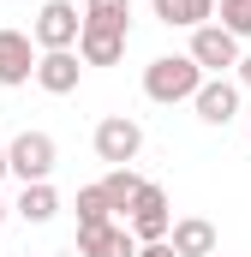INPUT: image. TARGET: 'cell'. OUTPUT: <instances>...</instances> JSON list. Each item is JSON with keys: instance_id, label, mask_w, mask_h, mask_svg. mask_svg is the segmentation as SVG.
Returning <instances> with one entry per match:
<instances>
[{"instance_id": "277c9868", "label": "cell", "mask_w": 251, "mask_h": 257, "mask_svg": "<svg viewBox=\"0 0 251 257\" xmlns=\"http://www.w3.org/2000/svg\"><path fill=\"white\" fill-rule=\"evenodd\" d=\"M78 30H84V12L72 0H42L30 42H36V54H54V48H78Z\"/></svg>"}, {"instance_id": "7c38bea8", "label": "cell", "mask_w": 251, "mask_h": 257, "mask_svg": "<svg viewBox=\"0 0 251 257\" xmlns=\"http://www.w3.org/2000/svg\"><path fill=\"white\" fill-rule=\"evenodd\" d=\"M168 245H174V257H215V227L203 215H180L168 227Z\"/></svg>"}, {"instance_id": "9c48e42d", "label": "cell", "mask_w": 251, "mask_h": 257, "mask_svg": "<svg viewBox=\"0 0 251 257\" xmlns=\"http://www.w3.org/2000/svg\"><path fill=\"white\" fill-rule=\"evenodd\" d=\"M48 96H72L78 90V78H84V60L72 54V48H54V54H36V72H30Z\"/></svg>"}, {"instance_id": "8fae6325", "label": "cell", "mask_w": 251, "mask_h": 257, "mask_svg": "<svg viewBox=\"0 0 251 257\" xmlns=\"http://www.w3.org/2000/svg\"><path fill=\"white\" fill-rule=\"evenodd\" d=\"M72 54H78L84 66H120L126 60V36H120V30H96V24H84Z\"/></svg>"}, {"instance_id": "8992f818", "label": "cell", "mask_w": 251, "mask_h": 257, "mask_svg": "<svg viewBox=\"0 0 251 257\" xmlns=\"http://www.w3.org/2000/svg\"><path fill=\"white\" fill-rule=\"evenodd\" d=\"M186 54H191V66H197L203 78H221L227 66H239V36H227L221 24H197Z\"/></svg>"}, {"instance_id": "7a4b0ae2", "label": "cell", "mask_w": 251, "mask_h": 257, "mask_svg": "<svg viewBox=\"0 0 251 257\" xmlns=\"http://www.w3.org/2000/svg\"><path fill=\"white\" fill-rule=\"evenodd\" d=\"M54 162H60V144H54L48 132H18V138L6 144V174H12L18 186L48 180V174H54Z\"/></svg>"}, {"instance_id": "ac0fdd59", "label": "cell", "mask_w": 251, "mask_h": 257, "mask_svg": "<svg viewBox=\"0 0 251 257\" xmlns=\"http://www.w3.org/2000/svg\"><path fill=\"white\" fill-rule=\"evenodd\" d=\"M227 36H251V0H221V18H215Z\"/></svg>"}, {"instance_id": "ba28073f", "label": "cell", "mask_w": 251, "mask_h": 257, "mask_svg": "<svg viewBox=\"0 0 251 257\" xmlns=\"http://www.w3.org/2000/svg\"><path fill=\"white\" fill-rule=\"evenodd\" d=\"M191 108H197L203 126H227V120L239 114V84H227V78H203L197 96H191Z\"/></svg>"}, {"instance_id": "30bf717a", "label": "cell", "mask_w": 251, "mask_h": 257, "mask_svg": "<svg viewBox=\"0 0 251 257\" xmlns=\"http://www.w3.org/2000/svg\"><path fill=\"white\" fill-rule=\"evenodd\" d=\"M78 257H138V239L126 233V221L78 227Z\"/></svg>"}, {"instance_id": "e0dca14e", "label": "cell", "mask_w": 251, "mask_h": 257, "mask_svg": "<svg viewBox=\"0 0 251 257\" xmlns=\"http://www.w3.org/2000/svg\"><path fill=\"white\" fill-rule=\"evenodd\" d=\"M102 221H114L108 197H102V186H84L78 192V227H102Z\"/></svg>"}, {"instance_id": "5bb4252c", "label": "cell", "mask_w": 251, "mask_h": 257, "mask_svg": "<svg viewBox=\"0 0 251 257\" xmlns=\"http://www.w3.org/2000/svg\"><path fill=\"white\" fill-rule=\"evenodd\" d=\"M12 209H18L24 221H36V227H42V221H54V215H60V192H54L48 180H36V186H24V192H18Z\"/></svg>"}, {"instance_id": "ffe728a7", "label": "cell", "mask_w": 251, "mask_h": 257, "mask_svg": "<svg viewBox=\"0 0 251 257\" xmlns=\"http://www.w3.org/2000/svg\"><path fill=\"white\" fill-rule=\"evenodd\" d=\"M233 72H239V90H251V54H239V66H233Z\"/></svg>"}, {"instance_id": "603a6c76", "label": "cell", "mask_w": 251, "mask_h": 257, "mask_svg": "<svg viewBox=\"0 0 251 257\" xmlns=\"http://www.w3.org/2000/svg\"><path fill=\"white\" fill-rule=\"evenodd\" d=\"M24 257H30V251H24Z\"/></svg>"}, {"instance_id": "d6986e66", "label": "cell", "mask_w": 251, "mask_h": 257, "mask_svg": "<svg viewBox=\"0 0 251 257\" xmlns=\"http://www.w3.org/2000/svg\"><path fill=\"white\" fill-rule=\"evenodd\" d=\"M138 257H174V245L168 239H150V245H138Z\"/></svg>"}, {"instance_id": "4fadbf2b", "label": "cell", "mask_w": 251, "mask_h": 257, "mask_svg": "<svg viewBox=\"0 0 251 257\" xmlns=\"http://www.w3.org/2000/svg\"><path fill=\"white\" fill-rule=\"evenodd\" d=\"M150 12H156V24H168V30H197V24L215 18V0H150Z\"/></svg>"}, {"instance_id": "2e32d148", "label": "cell", "mask_w": 251, "mask_h": 257, "mask_svg": "<svg viewBox=\"0 0 251 257\" xmlns=\"http://www.w3.org/2000/svg\"><path fill=\"white\" fill-rule=\"evenodd\" d=\"M138 186H144L138 168H108V174H102V197H108V209H126V203L138 197Z\"/></svg>"}, {"instance_id": "6da1fadb", "label": "cell", "mask_w": 251, "mask_h": 257, "mask_svg": "<svg viewBox=\"0 0 251 257\" xmlns=\"http://www.w3.org/2000/svg\"><path fill=\"white\" fill-rule=\"evenodd\" d=\"M197 84H203V72L191 66V54H156V60L144 66V96H150V102H162V108L191 102V96H197Z\"/></svg>"}, {"instance_id": "3957f363", "label": "cell", "mask_w": 251, "mask_h": 257, "mask_svg": "<svg viewBox=\"0 0 251 257\" xmlns=\"http://www.w3.org/2000/svg\"><path fill=\"white\" fill-rule=\"evenodd\" d=\"M168 227H174V203H168V192H162L156 180H144L138 197L126 203V233H132L138 245H150V239H168Z\"/></svg>"}, {"instance_id": "52a82bcc", "label": "cell", "mask_w": 251, "mask_h": 257, "mask_svg": "<svg viewBox=\"0 0 251 257\" xmlns=\"http://www.w3.org/2000/svg\"><path fill=\"white\" fill-rule=\"evenodd\" d=\"M30 72H36V42H30V30H0V90L30 84Z\"/></svg>"}, {"instance_id": "44dd1931", "label": "cell", "mask_w": 251, "mask_h": 257, "mask_svg": "<svg viewBox=\"0 0 251 257\" xmlns=\"http://www.w3.org/2000/svg\"><path fill=\"white\" fill-rule=\"evenodd\" d=\"M0 180H6V144H0Z\"/></svg>"}, {"instance_id": "9a60e30c", "label": "cell", "mask_w": 251, "mask_h": 257, "mask_svg": "<svg viewBox=\"0 0 251 257\" xmlns=\"http://www.w3.org/2000/svg\"><path fill=\"white\" fill-rule=\"evenodd\" d=\"M78 12H84V24H96V30H120V36H132V0H84Z\"/></svg>"}, {"instance_id": "7402d4cb", "label": "cell", "mask_w": 251, "mask_h": 257, "mask_svg": "<svg viewBox=\"0 0 251 257\" xmlns=\"http://www.w3.org/2000/svg\"><path fill=\"white\" fill-rule=\"evenodd\" d=\"M6 209H12V203H6V197H0V227H6Z\"/></svg>"}, {"instance_id": "5b68a950", "label": "cell", "mask_w": 251, "mask_h": 257, "mask_svg": "<svg viewBox=\"0 0 251 257\" xmlns=\"http://www.w3.org/2000/svg\"><path fill=\"white\" fill-rule=\"evenodd\" d=\"M96 156L108 162V168H132L138 162V150H144V126L132 120V114H108V120H96Z\"/></svg>"}]
</instances>
